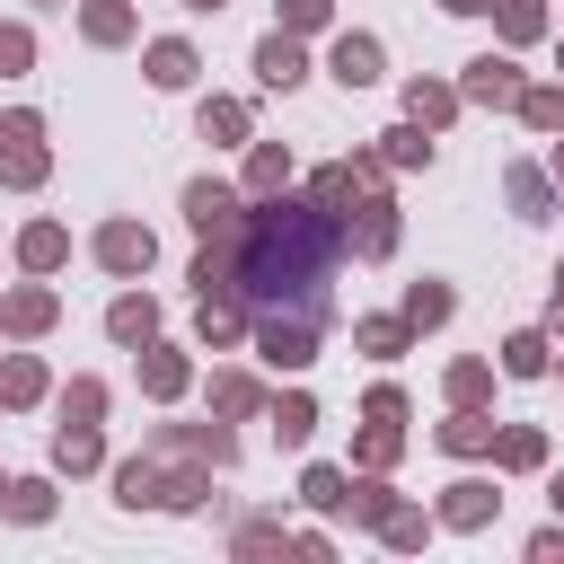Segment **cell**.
Listing matches in <instances>:
<instances>
[{"label": "cell", "instance_id": "obj_35", "mask_svg": "<svg viewBox=\"0 0 564 564\" xmlns=\"http://www.w3.org/2000/svg\"><path fill=\"white\" fill-rule=\"evenodd\" d=\"M379 167H432V132L405 115L397 132H379Z\"/></svg>", "mask_w": 564, "mask_h": 564}, {"label": "cell", "instance_id": "obj_52", "mask_svg": "<svg viewBox=\"0 0 564 564\" xmlns=\"http://www.w3.org/2000/svg\"><path fill=\"white\" fill-rule=\"evenodd\" d=\"M546 176H555V185H564V132H555V150H546Z\"/></svg>", "mask_w": 564, "mask_h": 564}, {"label": "cell", "instance_id": "obj_26", "mask_svg": "<svg viewBox=\"0 0 564 564\" xmlns=\"http://www.w3.org/2000/svg\"><path fill=\"white\" fill-rule=\"evenodd\" d=\"M494 467H502V476H538V467H546V432H538V423H502V432H494Z\"/></svg>", "mask_w": 564, "mask_h": 564}, {"label": "cell", "instance_id": "obj_44", "mask_svg": "<svg viewBox=\"0 0 564 564\" xmlns=\"http://www.w3.org/2000/svg\"><path fill=\"white\" fill-rule=\"evenodd\" d=\"M62 414H70V423H97V414H106V379H70V388H62Z\"/></svg>", "mask_w": 564, "mask_h": 564}, {"label": "cell", "instance_id": "obj_38", "mask_svg": "<svg viewBox=\"0 0 564 564\" xmlns=\"http://www.w3.org/2000/svg\"><path fill=\"white\" fill-rule=\"evenodd\" d=\"M494 35L502 44H538L546 35V0H494Z\"/></svg>", "mask_w": 564, "mask_h": 564}, {"label": "cell", "instance_id": "obj_14", "mask_svg": "<svg viewBox=\"0 0 564 564\" xmlns=\"http://www.w3.org/2000/svg\"><path fill=\"white\" fill-rule=\"evenodd\" d=\"M194 132H203L212 150H238V141H256V106H247V97H203V106H194Z\"/></svg>", "mask_w": 564, "mask_h": 564}, {"label": "cell", "instance_id": "obj_30", "mask_svg": "<svg viewBox=\"0 0 564 564\" xmlns=\"http://www.w3.org/2000/svg\"><path fill=\"white\" fill-rule=\"evenodd\" d=\"M502 370H511V379H546V370H555V344H546V326H520V335H502Z\"/></svg>", "mask_w": 564, "mask_h": 564}, {"label": "cell", "instance_id": "obj_17", "mask_svg": "<svg viewBox=\"0 0 564 564\" xmlns=\"http://www.w3.org/2000/svg\"><path fill=\"white\" fill-rule=\"evenodd\" d=\"M458 106H467V97H458V79H405V115H414L423 132H449V123H458Z\"/></svg>", "mask_w": 564, "mask_h": 564}, {"label": "cell", "instance_id": "obj_40", "mask_svg": "<svg viewBox=\"0 0 564 564\" xmlns=\"http://www.w3.org/2000/svg\"><path fill=\"white\" fill-rule=\"evenodd\" d=\"M300 502H308V511H352V476H344V467H308V476H300Z\"/></svg>", "mask_w": 564, "mask_h": 564}, {"label": "cell", "instance_id": "obj_4", "mask_svg": "<svg viewBox=\"0 0 564 564\" xmlns=\"http://www.w3.org/2000/svg\"><path fill=\"white\" fill-rule=\"evenodd\" d=\"M150 458H203V467H229L238 458V432L212 414V423H150V441H141Z\"/></svg>", "mask_w": 564, "mask_h": 564}, {"label": "cell", "instance_id": "obj_50", "mask_svg": "<svg viewBox=\"0 0 564 564\" xmlns=\"http://www.w3.org/2000/svg\"><path fill=\"white\" fill-rule=\"evenodd\" d=\"M546 326L564 335V264H555V300H546Z\"/></svg>", "mask_w": 564, "mask_h": 564}, {"label": "cell", "instance_id": "obj_39", "mask_svg": "<svg viewBox=\"0 0 564 564\" xmlns=\"http://www.w3.org/2000/svg\"><path fill=\"white\" fill-rule=\"evenodd\" d=\"M441 397H449V405H485V397H494V361H476V352H467V361H449Z\"/></svg>", "mask_w": 564, "mask_h": 564}, {"label": "cell", "instance_id": "obj_45", "mask_svg": "<svg viewBox=\"0 0 564 564\" xmlns=\"http://www.w3.org/2000/svg\"><path fill=\"white\" fill-rule=\"evenodd\" d=\"M229 546H238V555H273V546H291V529H282V520H238Z\"/></svg>", "mask_w": 564, "mask_h": 564}, {"label": "cell", "instance_id": "obj_29", "mask_svg": "<svg viewBox=\"0 0 564 564\" xmlns=\"http://www.w3.org/2000/svg\"><path fill=\"white\" fill-rule=\"evenodd\" d=\"M44 388H53V379H44V361H35V352H9V361H0V405H9V414L44 405Z\"/></svg>", "mask_w": 564, "mask_h": 564}, {"label": "cell", "instance_id": "obj_23", "mask_svg": "<svg viewBox=\"0 0 564 564\" xmlns=\"http://www.w3.org/2000/svg\"><path fill=\"white\" fill-rule=\"evenodd\" d=\"M18 264H26V273H62V264H70V229H62V220H26V229H18Z\"/></svg>", "mask_w": 564, "mask_h": 564}, {"label": "cell", "instance_id": "obj_2", "mask_svg": "<svg viewBox=\"0 0 564 564\" xmlns=\"http://www.w3.org/2000/svg\"><path fill=\"white\" fill-rule=\"evenodd\" d=\"M317 308H256V361L264 370H308L317 361Z\"/></svg>", "mask_w": 564, "mask_h": 564}, {"label": "cell", "instance_id": "obj_15", "mask_svg": "<svg viewBox=\"0 0 564 564\" xmlns=\"http://www.w3.org/2000/svg\"><path fill=\"white\" fill-rule=\"evenodd\" d=\"M494 432H502V423H494L485 405H449V423H441L432 441H441L449 458H494Z\"/></svg>", "mask_w": 564, "mask_h": 564}, {"label": "cell", "instance_id": "obj_8", "mask_svg": "<svg viewBox=\"0 0 564 564\" xmlns=\"http://www.w3.org/2000/svg\"><path fill=\"white\" fill-rule=\"evenodd\" d=\"M520 88H529V79H520L511 53H476V62L458 70V97H467V106H520Z\"/></svg>", "mask_w": 564, "mask_h": 564}, {"label": "cell", "instance_id": "obj_16", "mask_svg": "<svg viewBox=\"0 0 564 564\" xmlns=\"http://www.w3.org/2000/svg\"><path fill=\"white\" fill-rule=\"evenodd\" d=\"M141 70H150V88H194L203 53H194L185 35H159V44H141Z\"/></svg>", "mask_w": 564, "mask_h": 564}, {"label": "cell", "instance_id": "obj_9", "mask_svg": "<svg viewBox=\"0 0 564 564\" xmlns=\"http://www.w3.org/2000/svg\"><path fill=\"white\" fill-rule=\"evenodd\" d=\"M53 317H62V300L44 291V273H35V282H18V291H0V335L35 344V335H53Z\"/></svg>", "mask_w": 564, "mask_h": 564}, {"label": "cell", "instance_id": "obj_47", "mask_svg": "<svg viewBox=\"0 0 564 564\" xmlns=\"http://www.w3.org/2000/svg\"><path fill=\"white\" fill-rule=\"evenodd\" d=\"M361 414H370V423H405V388H397V379H379V388L361 397Z\"/></svg>", "mask_w": 564, "mask_h": 564}, {"label": "cell", "instance_id": "obj_34", "mask_svg": "<svg viewBox=\"0 0 564 564\" xmlns=\"http://www.w3.org/2000/svg\"><path fill=\"white\" fill-rule=\"evenodd\" d=\"M511 115H520L529 132H546V141H555V132H564V79H538V88H520V106H511Z\"/></svg>", "mask_w": 564, "mask_h": 564}, {"label": "cell", "instance_id": "obj_5", "mask_svg": "<svg viewBox=\"0 0 564 564\" xmlns=\"http://www.w3.org/2000/svg\"><path fill=\"white\" fill-rule=\"evenodd\" d=\"M397 238H405V220H397V203L370 185V194L352 203V220H344V247H352L361 264H388V256H397Z\"/></svg>", "mask_w": 564, "mask_h": 564}, {"label": "cell", "instance_id": "obj_53", "mask_svg": "<svg viewBox=\"0 0 564 564\" xmlns=\"http://www.w3.org/2000/svg\"><path fill=\"white\" fill-rule=\"evenodd\" d=\"M546 502H555V520H564V476H555V485H546Z\"/></svg>", "mask_w": 564, "mask_h": 564}, {"label": "cell", "instance_id": "obj_13", "mask_svg": "<svg viewBox=\"0 0 564 564\" xmlns=\"http://www.w3.org/2000/svg\"><path fill=\"white\" fill-rule=\"evenodd\" d=\"M256 79H264V88H282V97H291V88L308 79V53H300V35H291V26L256 35Z\"/></svg>", "mask_w": 564, "mask_h": 564}, {"label": "cell", "instance_id": "obj_31", "mask_svg": "<svg viewBox=\"0 0 564 564\" xmlns=\"http://www.w3.org/2000/svg\"><path fill=\"white\" fill-rule=\"evenodd\" d=\"M0 511H9L18 529H44V520H53V476H9Z\"/></svg>", "mask_w": 564, "mask_h": 564}, {"label": "cell", "instance_id": "obj_48", "mask_svg": "<svg viewBox=\"0 0 564 564\" xmlns=\"http://www.w3.org/2000/svg\"><path fill=\"white\" fill-rule=\"evenodd\" d=\"M291 555H317V564H326V555H335V538H326V529H291Z\"/></svg>", "mask_w": 564, "mask_h": 564}, {"label": "cell", "instance_id": "obj_55", "mask_svg": "<svg viewBox=\"0 0 564 564\" xmlns=\"http://www.w3.org/2000/svg\"><path fill=\"white\" fill-rule=\"evenodd\" d=\"M0 494H9V476H0Z\"/></svg>", "mask_w": 564, "mask_h": 564}, {"label": "cell", "instance_id": "obj_18", "mask_svg": "<svg viewBox=\"0 0 564 564\" xmlns=\"http://www.w3.org/2000/svg\"><path fill=\"white\" fill-rule=\"evenodd\" d=\"M106 335L141 352V344L159 335V300H150V291H115V300H106Z\"/></svg>", "mask_w": 564, "mask_h": 564}, {"label": "cell", "instance_id": "obj_57", "mask_svg": "<svg viewBox=\"0 0 564 564\" xmlns=\"http://www.w3.org/2000/svg\"><path fill=\"white\" fill-rule=\"evenodd\" d=\"M555 53H564V44H555Z\"/></svg>", "mask_w": 564, "mask_h": 564}, {"label": "cell", "instance_id": "obj_43", "mask_svg": "<svg viewBox=\"0 0 564 564\" xmlns=\"http://www.w3.org/2000/svg\"><path fill=\"white\" fill-rule=\"evenodd\" d=\"M35 70V26H0V79H26Z\"/></svg>", "mask_w": 564, "mask_h": 564}, {"label": "cell", "instance_id": "obj_20", "mask_svg": "<svg viewBox=\"0 0 564 564\" xmlns=\"http://www.w3.org/2000/svg\"><path fill=\"white\" fill-rule=\"evenodd\" d=\"M273 397H264V379L256 370H212V414L220 423H247V414H264Z\"/></svg>", "mask_w": 564, "mask_h": 564}, {"label": "cell", "instance_id": "obj_6", "mask_svg": "<svg viewBox=\"0 0 564 564\" xmlns=\"http://www.w3.org/2000/svg\"><path fill=\"white\" fill-rule=\"evenodd\" d=\"M88 256H97V264H106L115 282H141V273L159 264V238H150L141 220H106V229L88 238Z\"/></svg>", "mask_w": 564, "mask_h": 564}, {"label": "cell", "instance_id": "obj_32", "mask_svg": "<svg viewBox=\"0 0 564 564\" xmlns=\"http://www.w3.org/2000/svg\"><path fill=\"white\" fill-rule=\"evenodd\" d=\"M79 35H88V44H106V53H115V44H132V0H79Z\"/></svg>", "mask_w": 564, "mask_h": 564}, {"label": "cell", "instance_id": "obj_37", "mask_svg": "<svg viewBox=\"0 0 564 564\" xmlns=\"http://www.w3.org/2000/svg\"><path fill=\"white\" fill-rule=\"evenodd\" d=\"M388 511H397V485H388V467H361V476H352V520H361V529H379Z\"/></svg>", "mask_w": 564, "mask_h": 564}, {"label": "cell", "instance_id": "obj_46", "mask_svg": "<svg viewBox=\"0 0 564 564\" xmlns=\"http://www.w3.org/2000/svg\"><path fill=\"white\" fill-rule=\"evenodd\" d=\"M273 9H282L273 26H291V35H317V26L335 18V0H273Z\"/></svg>", "mask_w": 564, "mask_h": 564}, {"label": "cell", "instance_id": "obj_54", "mask_svg": "<svg viewBox=\"0 0 564 564\" xmlns=\"http://www.w3.org/2000/svg\"><path fill=\"white\" fill-rule=\"evenodd\" d=\"M185 9H194V18H212V9H229V0H185Z\"/></svg>", "mask_w": 564, "mask_h": 564}, {"label": "cell", "instance_id": "obj_41", "mask_svg": "<svg viewBox=\"0 0 564 564\" xmlns=\"http://www.w3.org/2000/svg\"><path fill=\"white\" fill-rule=\"evenodd\" d=\"M432 529H441V520H432V511H414V502H397V511L379 520V538H388L397 555H423V538H432Z\"/></svg>", "mask_w": 564, "mask_h": 564}, {"label": "cell", "instance_id": "obj_49", "mask_svg": "<svg viewBox=\"0 0 564 564\" xmlns=\"http://www.w3.org/2000/svg\"><path fill=\"white\" fill-rule=\"evenodd\" d=\"M529 555H538V564H564V520H555V529H538V538H529Z\"/></svg>", "mask_w": 564, "mask_h": 564}, {"label": "cell", "instance_id": "obj_51", "mask_svg": "<svg viewBox=\"0 0 564 564\" xmlns=\"http://www.w3.org/2000/svg\"><path fill=\"white\" fill-rule=\"evenodd\" d=\"M441 9H449V18H476V9H494V0H441Z\"/></svg>", "mask_w": 564, "mask_h": 564}, {"label": "cell", "instance_id": "obj_25", "mask_svg": "<svg viewBox=\"0 0 564 564\" xmlns=\"http://www.w3.org/2000/svg\"><path fill=\"white\" fill-rule=\"evenodd\" d=\"M53 467L62 476H88V467H106V441H97V423H53Z\"/></svg>", "mask_w": 564, "mask_h": 564}, {"label": "cell", "instance_id": "obj_24", "mask_svg": "<svg viewBox=\"0 0 564 564\" xmlns=\"http://www.w3.org/2000/svg\"><path fill=\"white\" fill-rule=\"evenodd\" d=\"M264 423H273L282 449H308V432H317V397H308V388H282V397L264 405Z\"/></svg>", "mask_w": 564, "mask_h": 564}, {"label": "cell", "instance_id": "obj_42", "mask_svg": "<svg viewBox=\"0 0 564 564\" xmlns=\"http://www.w3.org/2000/svg\"><path fill=\"white\" fill-rule=\"evenodd\" d=\"M397 449H405V432H397V423H370V414H361V441H352V458H361V467H397Z\"/></svg>", "mask_w": 564, "mask_h": 564}, {"label": "cell", "instance_id": "obj_11", "mask_svg": "<svg viewBox=\"0 0 564 564\" xmlns=\"http://www.w3.org/2000/svg\"><path fill=\"white\" fill-rule=\"evenodd\" d=\"M132 361H141V397H159V405H176V397L194 388V361H185L176 344H159V335H150Z\"/></svg>", "mask_w": 564, "mask_h": 564}, {"label": "cell", "instance_id": "obj_21", "mask_svg": "<svg viewBox=\"0 0 564 564\" xmlns=\"http://www.w3.org/2000/svg\"><path fill=\"white\" fill-rule=\"evenodd\" d=\"M238 194H247V203H256V194H291V150H282V141H247Z\"/></svg>", "mask_w": 564, "mask_h": 564}, {"label": "cell", "instance_id": "obj_3", "mask_svg": "<svg viewBox=\"0 0 564 564\" xmlns=\"http://www.w3.org/2000/svg\"><path fill=\"white\" fill-rule=\"evenodd\" d=\"M44 176H53V150H44V115H35V106L0 115V185H9V194H35Z\"/></svg>", "mask_w": 564, "mask_h": 564}, {"label": "cell", "instance_id": "obj_12", "mask_svg": "<svg viewBox=\"0 0 564 564\" xmlns=\"http://www.w3.org/2000/svg\"><path fill=\"white\" fill-rule=\"evenodd\" d=\"M494 511H502L494 476H458V485H441V511H432V520H441V529H485Z\"/></svg>", "mask_w": 564, "mask_h": 564}, {"label": "cell", "instance_id": "obj_7", "mask_svg": "<svg viewBox=\"0 0 564 564\" xmlns=\"http://www.w3.org/2000/svg\"><path fill=\"white\" fill-rule=\"evenodd\" d=\"M238 212H247L238 185H220V176H194V185H185V229H194V238H229Z\"/></svg>", "mask_w": 564, "mask_h": 564}, {"label": "cell", "instance_id": "obj_22", "mask_svg": "<svg viewBox=\"0 0 564 564\" xmlns=\"http://www.w3.org/2000/svg\"><path fill=\"white\" fill-rule=\"evenodd\" d=\"M502 194H511V212H520V220H546V212H555V176H546V167H529V159H511V167H502Z\"/></svg>", "mask_w": 564, "mask_h": 564}, {"label": "cell", "instance_id": "obj_10", "mask_svg": "<svg viewBox=\"0 0 564 564\" xmlns=\"http://www.w3.org/2000/svg\"><path fill=\"white\" fill-rule=\"evenodd\" d=\"M326 70H335L344 88H379V79H388V53H379V35L344 26V35H335V53H326Z\"/></svg>", "mask_w": 564, "mask_h": 564}, {"label": "cell", "instance_id": "obj_56", "mask_svg": "<svg viewBox=\"0 0 564 564\" xmlns=\"http://www.w3.org/2000/svg\"><path fill=\"white\" fill-rule=\"evenodd\" d=\"M44 9H62V0H44Z\"/></svg>", "mask_w": 564, "mask_h": 564}, {"label": "cell", "instance_id": "obj_36", "mask_svg": "<svg viewBox=\"0 0 564 564\" xmlns=\"http://www.w3.org/2000/svg\"><path fill=\"white\" fill-rule=\"evenodd\" d=\"M220 494H212V476L203 467H176V476H159V511H212Z\"/></svg>", "mask_w": 564, "mask_h": 564}, {"label": "cell", "instance_id": "obj_28", "mask_svg": "<svg viewBox=\"0 0 564 564\" xmlns=\"http://www.w3.org/2000/svg\"><path fill=\"white\" fill-rule=\"evenodd\" d=\"M159 476H167V467H159L150 449H141V458H115V502H123V511H159Z\"/></svg>", "mask_w": 564, "mask_h": 564}, {"label": "cell", "instance_id": "obj_27", "mask_svg": "<svg viewBox=\"0 0 564 564\" xmlns=\"http://www.w3.org/2000/svg\"><path fill=\"white\" fill-rule=\"evenodd\" d=\"M449 317H458V291H449V282H432V273L405 282V326H414V335H432V326H449Z\"/></svg>", "mask_w": 564, "mask_h": 564}, {"label": "cell", "instance_id": "obj_19", "mask_svg": "<svg viewBox=\"0 0 564 564\" xmlns=\"http://www.w3.org/2000/svg\"><path fill=\"white\" fill-rule=\"evenodd\" d=\"M194 335H203V352H220V344L256 335V308L247 300H194Z\"/></svg>", "mask_w": 564, "mask_h": 564}, {"label": "cell", "instance_id": "obj_33", "mask_svg": "<svg viewBox=\"0 0 564 564\" xmlns=\"http://www.w3.org/2000/svg\"><path fill=\"white\" fill-rule=\"evenodd\" d=\"M352 344H361L370 361H397V352L414 344V326H405V308H397V317H352Z\"/></svg>", "mask_w": 564, "mask_h": 564}, {"label": "cell", "instance_id": "obj_1", "mask_svg": "<svg viewBox=\"0 0 564 564\" xmlns=\"http://www.w3.org/2000/svg\"><path fill=\"white\" fill-rule=\"evenodd\" d=\"M220 247H229V282L247 308H317L326 317V282L344 264V220L317 212L308 194H256Z\"/></svg>", "mask_w": 564, "mask_h": 564}]
</instances>
